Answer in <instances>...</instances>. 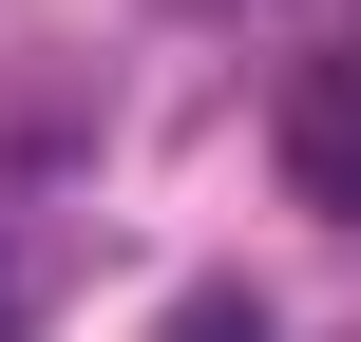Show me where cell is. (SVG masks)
Returning a JSON list of instances; mask_svg holds the SVG:
<instances>
[{
    "label": "cell",
    "instance_id": "1",
    "mask_svg": "<svg viewBox=\"0 0 361 342\" xmlns=\"http://www.w3.org/2000/svg\"><path fill=\"white\" fill-rule=\"evenodd\" d=\"M286 152H305V190H324V209H361V57H324V76H305Z\"/></svg>",
    "mask_w": 361,
    "mask_h": 342
}]
</instances>
